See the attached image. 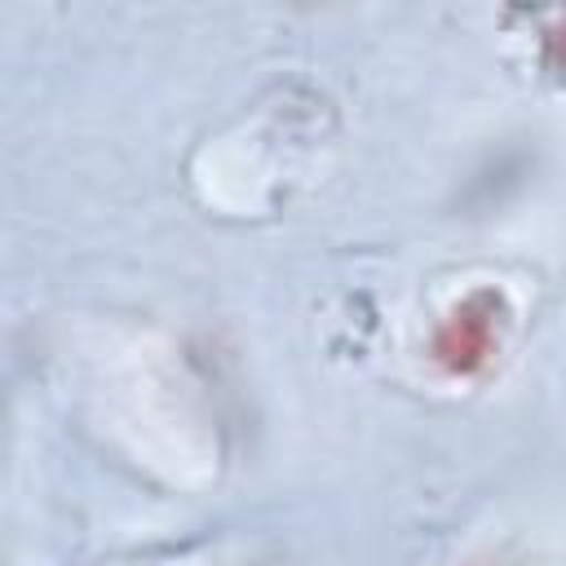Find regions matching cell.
Segmentation results:
<instances>
[{
	"instance_id": "cell-2",
	"label": "cell",
	"mask_w": 566,
	"mask_h": 566,
	"mask_svg": "<svg viewBox=\"0 0 566 566\" xmlns=\"http://www.w3.org/2000/svg\"><path fill=\"white\" fill-rule=\"evenodd\" d=\"M548 57H553L557 71H566V22H562V31L548 35Z\"/></svg>"
},
{
	"instance_id": "cell-1",
	"label": "cell",
	"mask_w": 566,
	"mask_h": 566,
	"mask_svg": "<svg viewBox=\"0 0 566 566\" xmlns=\"http://www.w3.org/2000/svg\"><path fill=\"white\" fill-rule=\"evenodd\" d=\"M500 310H504V301H500L495 292H473V296H464V301L447 314V323L438 327V340H433L438 363L451 367V371H460V376L478 371V367L491 358V349H495Z\"/></svg>"
}]
</instances>
